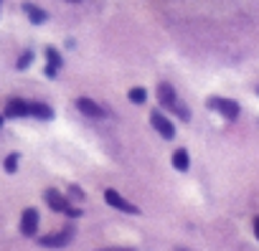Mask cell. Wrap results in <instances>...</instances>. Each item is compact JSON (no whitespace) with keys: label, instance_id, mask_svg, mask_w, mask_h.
<instances>
[{"label":"cell","instance_id":"1","mask_svg":"<svg viewBox=\"0 0 259 251\" xmlns=\"http://www.w3.org/2000/svg\"><path fill=\"white\" fill-rule=\"evenodd\" d=\"M44 198H46L49 208H54V211H59V213H66L69 218H79V216H81V208L71 206V200H69L66 195H61L59 190H54V188H49V190L44 193Z\"/></svg>","mask_w":259,"mask_h":251},{"label":"cell","instance_id":"2","mask_svg":"<svg viewBox=\"0 0 259 251\" xmlns=\"http://www.w3.org/2000/svg\"><path fill=\"white\" fill-rule=\"evenodd\" d=\"M206 104H208L213 112H219L224 119H236V117H239V112H241L239 102H234V99H221V96H213V99H208Z\"/></svg>","mask_w":259,"mask_h":251},{"label":"cell","instance_id":"3","mask_svg":"<svg viewBox=\"0 0 259 251\" xmlns=\"http://www.w3.org/2000/svg\"><path fill=\"white\" fill-rule=\"evenodd\" d=\"M71 238H74V226H66L64 231H56V233L41 236V238H38V243H41V246H46V248H64Z\"/></svg>","mask_w":259,"mask_h":251},{"label":"cell","instance_id":"4","mask_svg":"<svg viewBox=\"0 0 259 251\" xmlns=\"http://www.w3.org/2000/svg\"><path fill=\"white\" fill-rule=\"evenodd\" d=\"M150 122H153L155 132H160V137H163V140H173V137H176V127H173V122H170L160 109L150 114Z\"/></svg>","mask_w":259,"mask_h":251},{"label":"cell","instance_id":"5","mask_svg":"<svg viewBox=\"0 0 259 251\" xmlns=\"http://www.w3.org/2000/svg\"><path fill=\"white\" fill-rule=\"evenodd\" d=\"M104 200H107L112 208H119L122 213H130V216H138V213H140V208H138L135 203L124 200V198H122L117 190H112V188H109V190H104Z\"/></svg>","mask_w":259,"mask_h":251},{"label":"cell","instance_id":"6","mask_svg":"<svg viewBox=\"0 0 259 251\" xmlns=\"http://www.w3.org/2000/svg\"><path fill=\"white\" fill-rule=\"evenodd\" d=\"M38 221H41L38 211H36V208H26L23 216H21V233L28 236V238L36 236V231H38Z\"/></svg>","mask_w":259,"mask_h":251},{"label":"cell","instance_id":"7","mask_svg":"<svg viewBox=\"0 0 259 251\" xmlns=\"http://www.w3.org/2000/svg\"><path fill=\"white\" fill-rule=\"evenodd\" d=\"M76 107H79V112H84L87 117H107V109L102 107V104H97V102H92V99H76Z\"/></svg>","mask_w":259,"mask_h":251},{"label":"cell","instance_id":"8","mask_svg":"<svg viewBox=\"0 0 259 251\" xmlns=\"http://www.w3.org/2000/svg\"><path fill=\"white\" fill-rule=\"evenodd\" d=\"M158 102H160V107H165V109H170L178 99H176V89L168 84V81H163V84H158Z\"/></svg>","mask_w":259,"mask_h":251},{"label":"cell","instance_id":"9","mask_svg":"<svg viewBox=\"0 0 259 251\" xmlns=\"http://www.w3.org/2000/svg\"><path fill=\"white\" fill-rule=\"evenodd\" d=\"M59 69H61V56H59V51H56V48H46V76H49V79H56Z\"/></svg>","mask_w":259,"mask_h":251},{"label":"cell","instance_id":"10","mask_svg":"<svg viewBox=\"0 0 259 251\" xmlns=\"http://www.w3.org/2000/svg\"><path fill=\"white\" fill-rule=\"evenodd\" d=\"M6 114H8V117H28V102H23V99H11L8 107H6Z\"/></svg>","mask_w":259,"mask_h":251},{"label":"cell","instance_id":"11","mask_svg":"<svg viewBox=\"0 0 259 251\" xmlns=\"http://www.w3.org/2000/svg\"><path fill=\"white\" fill-rule=\"evenodd\" d=\"M28 114L41 117V119H54V109L49 104H44V102H31L28 104Z\"/></svg>","mask_w":259,"mask_h":251},{"label":"cell","instance_id":"12","mask_svg":"<svg viewBox=\"0 0 259 251\" xmlns=\"http://www.w3.org/2000/svg\"><path fill=\"white\" fill-rule=\"evenodd\" d=\"M23 11H26L28 21H31V23H36V26L46 21V11H44V8H38V6H33V3H23Z\"/></svg>","mask_w":259,"mask_h":251},{"label":"cell","instance_id":"13","mask_svg":"<svg viewBox=\"0 0 259 251\" xmlns=\"http://www.w3.org/2000/svg\"><path fill=\"white\" fill-rule=\"evenodd\" d=\"M173 168H176V170H181V173H186V170L191 168L188 150H183V147H181V150H176V153H173Z\"/></svg>","mask_w":259,"mask_h":251},{"label":"cell","instance_id":"14","mask_svg":"<svg viewBox=\"0 0 259 251\" xmlns=\"http://www.w3.org/2000/svg\"><path fill=\"white\" fill-rule=\"evenodd\" d=\"M148 99V91L143 86H135V89H130V102H135V104H143Z\"/></svg>","mask_w":259,"mask_h":251},{"label":"cell","instance_id":"15","mask_svg":"<svg viewBox=\"0 0 259 251\" xmlns=\"http://www.w3.org/2000/svg\"><path fill=\"white\" fill-rule=\"evenodd\" d=\"M170 109H173V112H176V114H178V117H181L183 122H188V119H191V112H188V107H186V104H181V102H176V104H173Z\"/></svg>","mask_w":259,"mask_h":251},{"label":"cell","instance_id":"16","mask_svg":"<svg viewBox=\"0 0 259 251\" xmlns=\"http://www.w3.org/2000/svg\"><path fill=\"white\" fill-rule=\"evenodd\" d=\"M3 168H6V173H16V168H18V153H11V155L6 158Z\"/></svg>","mask_w":259,"mask_h":251},{"label":"cell","instance_id":"17","mask_svg":"<svg viewBox=\"0 0 259 251\" xmlns=\"http://www.w3.org/2000/svg\"><path fill=\"white\" fill-rule=\"evenodd\" d=\"M31 61H33V51H23V56H21V59H18V64H16V66H18V71L28 69V66H31Z\"/></svg>","mask_w":259,"mask_h":251},{"label":"cell","instance_id":"18","mask_svg":"<svg viewBox=\"0 0 259 251\" xmlns=\"http://www.w3.org/2000/svg\"><path fill=\"white\" fill-rule=\"evenodd\" d=\"M69 198H71V200H84V190L76 188V185H71V188H69Z\"/></svg>","mask_w":259,"mask_h":251},{"label":"cell","instance_id":"19","mask_svg":"<svg viewBox=\"0 0 259 251\" xmlns=\"http://www.w3.org/2000/svg\"><path fill=\"white\" fill-rule=\"evenodd\" d=\"M97 251H135V248H124V246H112V248H97Z\"/></svg>","mask_w":259,"mask_h":251},{"label":"cell","instance_id":"20","mask_svg":"<svg viewBox=\"0 0 259 251\" xmlns=\"http://www.w3.org/2000/svg\"><path fill=\"white\" fill-rule=\"evenodd\" d=\"M254 233H256V238H259V218L254 221Z\"/></svg>","mask_w":259,"mask_h":251},{"label":"cell","instance_id":"21","mask_svg":"<svg viewBox=\"0 0 259 251\" xmlns=\"http://www.w3.org/2000/svg\"><path fill=\"white\" fill-rule=\"evenodd\" d=\"M69 3H81V0H69Z\"/></svg>","mask_w":259,"mask_h":251},{"label":"cell","instance_id":"22","mask_svg":"<svg viewBox=\"0 0 259 251\" xmlns=\"http://www.w3.org/2000/svg\"><path fill=\"white\" fill-rule=\"evenodd\" d=\"M0 127H3V117H0Z\"/></svg>","mask_w":259,"mask_h":251},{"label":"cell","instance_id":"23","mask_svg":"<svg viewBox=\"0 0 259 251\" xmlns=\"http://www.w3.org/2000/svg\"><path fill=\"white\" fill-rule=\"evenodd\" d=\"M176 251H188V248H176Z\"/></svg>","mask_w":259,"mask_h":251},{"label":"cell","instance_id":"24","mask_svg":"<svg viewBox=\"0 0 259 251\" xmlns=\"http://www.w3.org/2000/svg\"><path fill=\"white\" fill-rule=\"evenodd\" d=\"M256 91H259V89H256Z\"/></svg>","mask_w":259,"mask_h":251}]
</instances>
